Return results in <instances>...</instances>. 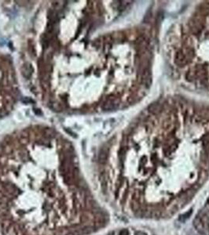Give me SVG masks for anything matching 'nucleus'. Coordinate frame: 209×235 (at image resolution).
I'll list each match as a JSON object with an SVG mask.
<instances>
[{"label": "nucleus", "instance_id": "nucleus-1", "mask_svg": "<svg viewBox=\"0 0 209 235\" xmlns=\"http://www.w3.org/2000/svg\"><path fill=\"white\" fill-rule=\"evenodd\" d=\"M193 225L195 227L196 230L201 234L207 235L209 234V227H208V225L204 223V220L201 219V217H197L194 219Z\"/></svg>", "mask_w": 209, "mask_h": 235}, {"label": "nucleus", "instance_id": "nucleus-2", "mask_svg": "<svg viewBox=\"0 0 209 235\" xmlns=\"http://www.w3.org/2000/svg\"><path fill=\"white\" fill-rule=\"evenodd\" d=\"M118 103L115 100H109L104 104V109L107 110V111H110V110H114L117 108Z\"/></svg>", "mask_w": 209, "mask_h": 235}, {"label": "nucleus", "instance_id": "nucleus-3", "mask_svg": "<svg viewBox=\"0 0 209 235\" xmlns=\"http://www.w3.org/2000/svg\"><path fill=\"white\" fill-rule=\"evenodd\" d=\"M192 212H193V211L190 210V211H188L187 212H186L185 214H182V215H181V216H179V220L181 222H185L186 220V219H188V218H189V217H190V215L192 214Z\"/></svg>", "mask_w": 209, "mask_h": 235}, {"label": "nucleus", "instance_id": "nucleus-4", "mask_svg": "<svg viewBox=\"0 0 209 235\" xmlns=\"http://www.w3.org/2000/svg\"><path fill=\"white\" fill-rule=\"evenodd\" d=\"M106 158H107V154L106 152H101L99 154V160L101 162H105L106 161Z\"/></svg>", "mask_w": 209, "mask_h": 235}, {"label": "nucleus", "instance_id": "nucleus-5", "mask_svg": "<svg viewBox=\"0 0 209 235\" xmlns=\"http://www.w3.org/2000/svg\"><path fill=\"white\" fill-rule=\"evenodd\" d=\"M128 234H129V232H128V230H127V229H123V230H121L119 234V235H128Z\"/></svg>", "mask_w": 209, "mask_h": 235}, {"label": "nucleus", "instance_id": "nucleus-6", "mask_svg": "<svg viewBox=\"0 0 209 235\" xmlns=\"http://www.w3.org/2000/svg\"><path fill=\"white\" fill-rule=\"evenodd\" d=\"M135 235H147L146 233H144L143 231H137L135 232Z\"/></svg>", "mask_w": 209, "mask_h": 235}]
</instances>
